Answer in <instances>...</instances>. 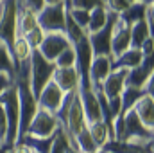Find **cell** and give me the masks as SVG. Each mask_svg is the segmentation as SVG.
Instances as JSON below:
<instances>
[{
    "label": "cell",
    "instance_id": "37",
    "mask_svg": "<svg viewBox=\"0 0 154 153\" xmlns=\"http://www.w3.org/2000/svg\"><path fill=\"white\" fill-rule=\"evenodd\" d=\"M13 85H14V77L7 72H0V96Z\"/></svg>",
    "mask_w": 154,
    "mask_h": 153
},
{
    "label": "cell",
    "instance_id": "30",
    "mask_svg": "<svg viewBox=\"0 0 154 153\" xmlns=\"http://www.w3.org/2000/svg\"><path fill=\"white\" fill-rule=\"evenodd\" d=\"M0 72H7L14 77V61L11 50L5 47L4 41H0Z\"/></svg>",
    "mask_w": 154,
    "mask_h": 153
},
{
    "label": "cell",
    "instance_id": "15",
    "mask_svg": "<svg viewBox=\"0 0 154 153\" xmlns=\"http://www.w3.org/2000/svg\"><path fill=\"white\" fill-rule=\"evenodd\" d=\"M134 114L138 115V119L142 121V124L147 128V130H152L154 132V96L149 94H143L138 103L134 105Z\"/></svg>",
    "mask_w": 154,
    "mask_h": 153
},
{
    "label": "cell",
    "instance_id": "40",
    "mask_svg": "<svg viewBox=\"0 0 154 153\" xmlns=\"http://www.w3.org/2000/svg\"><path fill=\"white\" fill-rule=\"evenodd\" d=\"M61 0H45V5H52V4H57Z\"/></svg>",
    "mask_w": 154,
    "mask_h": 153
},
{
    "label": "cell",
    "instance_id": "12",
    "mask_svg": "<svg viewBox=\"0 0 154 153\" xmlns=\"http://www.w3.org/2000/svg\"><path fill=\"white\" fill-rule=\"evenodd\" d=\"M131 47V27L124 24L120 18H116L111 33V58L120 56Z\"/></svg>",
    "mask_w": 154,
    "mask_h": 153
},
{
    "label": "cell",
    "instance_id": "34",
    "mask_svg": "<svg viewBox=\"0 0 154 153\" xmlns=\"http://www.w3.org/2000/svg\"><path fill=\"white\" fill-rule=\"evenodd\" d=\"M102 5V0H72L68 9H84V11H93L95 7Z\"/></svg>",
    "mask_w": 154,
    "mask_h": 153
},
{
    "label": "cell",
    "instance_id": "11",
    "mask_svg": "<svg viewBox=\"0 0 154 153\" xmlns=\"http://www.w3.org/2000/svg\"><path fill=\"white\" fill-rule=\"evenodd\" d=\"M154 77V65H152V58H143V61L136 67L127 70L125 76V86H133V88H142L147 85V81Z\"/></svg>",
    "mask_w": 154,
    "mask_h": 153
},
{
    "label": "cell",
    "instance_id": "46",
    "mask_svg": "<svg viewBox=\"0 0 154 153\" xmlns=\"http://www.w3.org/2000/svg\"><path fill=\"white\" fill-rule=\"evenodd\" d=\"M0 2H2V0H0Z\"/></svg>",
    "mask_w": 154,
    "mask_h": 153
},
{
    "label": "cell",
    "instance_id": "39",
    "mask_svg": "<svg viewBox=\"0 0 154 153\" xmlns=\"http://www.w3.org/2000/svg\"><path fill=\"white\" fill-rule=\"evenodd\" d=\"M66 153H81V151H79V148H72V146H68Z\"/></svg>",
    "mask_w": 154,
    "mask_h": 153
},
{
    "label": "cell",
    "instance_id": "45",
    "mask_svg": "<svg viewBox=\"0 0 154 153\" xmlns=\"http://www.w3.org/2000/svg\"><path fill=\"white\" fill-rule=\"evenodd\" d=\"M97 153H102V151H97Z\"/></svg>",
    "mask_w": 154,
    "mask_h": 153
},
{
    "label": "cell",
    "instance_id": "21",
    "mask_svg": "<svg viewBox=\"0 0 154 153\" xmlns=\"http://www.w3.org/2000/svg\"><path fill=\"white\" fill-rule=\"evenodd\" d=\"M108 15L109 13L106 11L104 5H99L93 11H90V20H88V27L84 29V33L86 34H93V33L100 31L106 25V22H108Z\"/></svg>",
    "mask_w": 154,
    "mask_h": 153
},
{
    "label": "cell",
    "instance_id": "13",
    "mask_svg": "<svg viewBox=\"0 0 154 153\" xmlns=\"http://www.w3.org/2000/svg\"><path fill=\"white\" fill-rule=\"evenodd\" d=\"M125 76H127V70L124 69H113L111 74L106 77L100 85V90L102 94L108 97V99H115L120 97V94L124 92L125 88Z\"/></svg>",
    "mask_w": 154,
    "mask_h": 153
},
{
    "label": "cell",
    "instance_id": "25",
    "mask_svg": "<svg viewBox=\"0 0 154 153\" xmlns=\"http://www.w3.org/2000/svg\"><path fill=\"white\" fill-rule=\"evenodd\" d=\"M149 36H152V31L149 29V25L145 24V20L131 25V47L133 49H140V45Z\"/></svg>",
    "mask_w": 154,
    "mask_h": 153
},
{
    "label": "cell",
    "instance_id": "29",
    "mask_svg": "<svg viewBox=\"0 0 154 153\" xmlns=\"http://www.w3.org/2000/svg\"><path fill=\"white\" fill-rule=\"evenodd\" d=\"M54 67L56 69H72L75 67V50H74V45L66 47L54 61Z\"/></svg>",
    "mask_w": 154,
    "mask_h": 153
},
{
    "label": "cell",
    "instance_id": "20",
    "mask_svg": "<svg viewBox=\"0 0 154 153\" xmlns=\"http://www.w3.org/2000/svg\"><path fill=\"white\" fill-rule=\"evenodd\" d=\"M145 9H147V5H143L142 2H136V4H131L124 13H120L118 18H120L124 24H127V25L131 27V25H134V24L145 20Z\"/></svg>",
    "mask_w": 154,
    "mask_h": 153
},
{
    "label": "cell",
    "instance_id": "43",
    "mask_svg": "<svg viewBox=\"0 0 154 153\" xmlns=\"http://www.w3.org/2000/svg\"><path fill=\"white\" fill-rule=\"evenodd\" d=\"M129 4H136V2H142V0H127Z\"/></svg>",
    "mask_w": 154,
    "mask_h": 153
},
{
    "label": "cell",
    "instance_id": "28",
    "mask_svg": "<svg viewBox=\"0 0 154 153\" xmlns=\"http://www.w3.org/2000/svg\"><path fill=\"white\" fill-rule=\"evenodd\" d=\"M65 36L68 38V41L72 43V45H75L79 43L81 40L86 36V33H84V29H81L79 25H77L75 22L70 18V15H68V11H66V20H65Z\"/></svg>",
    "mask_w": 154,
    "mask_h": 153
},
{
    "label": "cell",
    "instance_id": "10",
    "mask_svg": "<svg viewBox=\"0 0 154 153\" xmlns=\"http://www.w3.org/2000/svg\"><path fill=\"white\" fill-rule=\"evenodd\" d=\"M113 70V58L111 56H93L91 63H90V70H88V76H90V83L95 88H100L102 81L111 74Z\"/></svg>",
    "mask_w": 154,
    "mask_h": 153
},
{
    "label": "cell",
    "instance_id": "17",
    "mask_svg": "<svg viewBox=\"0 0 154 153\" xmlns=\"http://www.w3.org/2000/svg\"><path fill=\"white\" fill-rule=\"evenodd\" d=\"M34 27H38L36 13H32L31 9H25V7H18V18H16V33H18V36H25Z\"/></svg>",
    "mask_w": 154,
    "mask_h": 153
},
{
    "label": "cell",
    "instance_id": "18",
    "mask_svg": "<svg viewBox=\"0 0 154 153\" xmlns=\"http://www.w3.org/2000/svg\"><path fill=\"white\" fill-rule=\"evenodd\" d=\"M149 144V142H147ZM145 144V146H147ZM145 146L142 144H134V142H127V141H108L104 146H102V153H143Z\"/></svg>",
    "mask_w": 154,
    "mask_h": 153
},
{
    "label": "cell",
    "instance_id": "31",
    "mask_svg": "<svg viewBox=\"0 0 154 153\" xmlns=\"http://www.w3.org/2000/svg\"><path fill=\"white\" fill-rule=\"evenodd\" d=\"M22 38L27 41V45L32 49V50H38L39 45L43 43V40H45V33L39 29V27H34L31 33H27L25 36H22Z\"/></svg>",
    "mask_w": 154,
    "mask_h": 153
},
{
    "label": "cell",
    "instance_id": "4",
    "mask_svg": "<svg viewBox=\"0 0 154 153\" xmlns=\"http://www.w3.org/2000/svg\"><path fill=\"white\" fill-rule=\"evenodd\" d=\"M54 69L56 67L52 61H47L38 50H32V56H31V90H32L34 97H38L43 86L48 81H52Z\"/></svg>",
    "mask_w": 154,
    "mask_h": 153
},
{
    "label": "cell",
    "instance_id": "38",
    "mask_svg": "<svg viewBox=\"0 0 154 153\" xmlns=\"http://www.w3.org/2000/svg\"><path fill=\"white\" fill-rule=\"evenodd\" d=\"M11 150H13V153H34L31 148H29V146H25L23 142H16Z\"/></svg>",
    "mask_w": 154,
    "mask_h": 153
},
{
    "label": "cell",
    "instance_id": "23",
    "mask_svg": "<svg viewBox=\"0 0 154 153\" xmlns=\"http://www.w3.org/2000/svg\"><path fill=\"white\" fill-rule=\"evenodd\" d=\"M68 146L72 148H77V144L74 142V139L66 133V130L59 124L56 135H54V142H52V148H50V153H66Z\"/></svg>",
    "mask_w": 154,
    "mask_h": 153
},
{
    "label": "cell",
    "instance_id": "32",
    "mask_svg": "<svg viewBox=\"0 0 154 153\" xmlns=\"http://www.w3.org/2000/svg\"><path fill=\"white\" fill-rule=\"evenodd\" d=\"M70 18L75 22L81 29H86L88 27V20H90V11H84V9H66Z\"/></svg>",
    "mask_w": 154,
    "mask_h": 153
},
{
    "label": "cell",
    "instance_id": "22",
    "mask_svg": "<svg viewBox=\"0 0 154 153\" xmlns=\"http://www.w3.org/2000/svg\"><path fill=\"white\" fill-rule=\"evenodd\" d=\"M145 92L142 90V88H133V86H125L124 88V92L120 94V117L125 114V112H129V110H133L134 108V105L138 103V99L143 96Z\"/></svg>",
    "mask_w": 154,
    "mask_h": 153
},
{
    "label": "cell",
    "instance_id": "36",
    "mask_svg": "<svg viewBox=\"0 0 154 153\" xmlns=\"http://www.w3.org/2000/svg\"><path fill=\"white\" fill-rule=\"evenodd\" d=\"M140 52L143 58H152V52H154V36H149L142 45H140Z\"/></svg>",
    "mask_w": 154,
    "mask_h": 153
},
{
    "label": "cell",
    "instance_id": "19",
    "mask_svg": "<svg viewBox=\"0 0 154 153\" xmlns=\"http://www.w3.org/2000/svg\"><path fill=\"white\" fill-rule=\"evenodd\" d=\"M56 135V133H54ZM54 135L52 137H32V135H22L18 142H23L25 146H29L34 153H50L52 142H54Z\"/></svg>",
    "mask_w": 154,
    "mask_h": 153
},
{
    "label": "cell",
    "instance_id": "7",
    "mask_svg": "<svg viewBox=\"0 0 154 153\" xmlns=\"http://www.w3.org/2000/svg\"><path fill=\"white\" fill-rule=\"evenodd\" d=\"M72 43L68 41V38L65 36V33H48V34H45V40H43V43L39 45L38 52L47 60V61H56V58L66 49V47H70Z\"/></svg>",
    "mask_w": 154,
    "mask_h": 153
},
{
    "label": "cell",
    "instance_id": "27",
    "mask_svg": "<svg viewBox=\"0 0 154 153\" xmlns=\"http://www.w3.org/2000/svg\"><path fill=\"white\" fill-rule=\"evenodd\" d=\"M13 61H14V65L16 63H22V61H27V60H31V56H32V49L27 45V41L22 38V36H16L14 40V45H13Z\"/></svg>",
    "mask_w": 154,
    "mask_h": 153
},
{
    "label": "cell",
    "instance_id": "41",
    "mask_svg": "<svg viewBox=\"0 0 154 153\" xmlns=\"http://www.w3.org/2000/svg\"><path fill=\"white\" fill-rule=\"evenodd\" d=\"M143 5H154V0H142Z\"/></svg>",
    "mask_w": 154,
    "mask_h": 153
},
{
    "label": "cell",
    "instance_id": "2",
    "mask_svg": "<svg viewBox=\"0 0 154 153\" xmlns=\"http://www.w3.org/2000/svg\"><path fill=\"white\" fill-rule=\"evenodd\" d=\"M122 128H124L122 137L118 141H127V142H134V144H142V146L154 141V132L147 130L142 124V121L134 114V110H129L122 115Z\"/></svg>",
    "mask_w": 154,
    "mask_h": 153
},
{
    "label": "cell",
    "instance_id": "26",
    "mask_svg": "<svg viewBox=\"0 0 154 153\" xmlns=\"http://www.w3.org/2000/svg\"><path fill=\"white\" fill-rule=\"evenodd\" d=\"M74 142L77 144V148H79L81 153H97V151H100V150L95 146V142H93V139H91V135H90L88 124L74 137Z\"/></svg>",
    "mask_w": 154,
    "mask_h": 153
},
{
    "label": "cell",
    "instance_id": "16",
    "mask_svg": "<svg viewBox=\"0 0 154 153\" xmlns=\"http://www.w3.org/2000/svg\"><path fill=\"white\" fill-rule=\"evenodd\" d=\"M142 61H143V56H142L140 49H133V47H129L125 52H122L120 56L113 58V69L131 70V69H136Z\"/></svg>",
    "mask_w": 154,
    "mask_h": 153
},
{
    "label": "cell",
    "instance_id": "8",
    "mask_svg": "<svg viewBox=\"0 0 154 153\" xmlns=\"http://www.w3.org/2000/svg\"><path fill=\"white\" fill-rule=\"evenodd\" d=\"M86 124L88 122H86V117H84V112H82V105H81V99H79V92H75V96H74V99L70 103V108L66 112V119H65L63 128L74 139Z\"/></svg>",
    "mask_w": 154,
    "mask_h": 153
},
{
    "label": "cell",
    "instance_id": "14",
    "mask_svg": "<svg viewBox=\"0 0 154 153\" xmlns=\"http://www.w3.org/2000/svg\"><path fill=\"white\" fill-rule=\"evenodd\" d=\"M79 72H77L75 67L72 69H54V74H52V81L66 94V92H74L79 86Z\"/></svg>",
    "mask_w": 154,
    "mask_h": 153
},
{
    "label": "cell",
    "instance_id": "33",
    "mask_svg": "<svg viewBox=\"0 0 154 153\" xmlns=\"http://www.w3.org/2000/svg\"><path fill=\"white\" fill-rule=\"evenodd\" d=\"M102 5L106 7L108 13H113V15H120L124 13L131 4L127 0H102Z\"/></svg>",
    "mask_w": 154,
    "mask_h": 153
},
{
    "label": "cell",
    "instance_id": "44",
    "mask_svg": "<svg viewBox=\"0 0 154 153\" xmlns=\"http://www.w3.org/2000/svg\"><path fill=\"white\" fill-rule=\"evenodd\" d=\"M4 153H13V150H5Z\"/></svg>",
    "mask_w": 154,
    "mask_h": 153
},
{
    "label": "cell",
    "instance_id": "5",
    "mask_svg": "<svg viewBox=\"0 0 154 153\" xmlns=\"http://www.w3.org/2000/svg\"><path fill=\"white\" fill-rule=\"evenodd\" d=\"M116 18H118V15L109 13L108 22L100 31H97L93 34H86L90 47L93 50V56H111V33H113V25H115Z\"/></svg>",
    "mask_w": 154,
    "mask_h": 153
},
{
    "label": "cell",
    "instance_id": "42",
    "mask_svg": "<svg viewBox=\"0 0 154 153\" xmlns=\"http://www.w3.org/2000/svg\"><path fill=\"white\" fill-rule=\"evenodd\" d=\"M61 2H63V4L66 5V9H68V7H70V2H72V0H61Z\"/></svg>",
    "mask_w": 154,
    "mask_h": 153
},
{
    "label": "cell",
    "instance_id": "35",
    "mask_svg": "<svg viewBox=\"0 0 154 153\" xmlns=\"http://www.w3.org/2000/svg\"><path fill=\"white\" fill-rule=\"evenodd\" d=\"M20 7H25V9H31L32 13H39L43 7H45V0H22Z\"/></svg>",
    "mask_w": 154,
    "mask_h": 153
},
{
    "label": "cell",
    "instance_id": "3",
    "mask_svg": "<svg viewBox=\"0 0 154 153\" xmlns=\"http://www.w3.org/2000/svg\"><path fill=\"white\" fill-rule=\"evenodd\" d=\"M38 27L45 33H65V20H66V5L63 2L45 5L39 13H36Z\"/></svg>",
    "mask_w": 154,
    "mask_h": 153
},
{
    "label": "cell",
    "instance_id": "1",
    "mask_svg": "<svg viewBox=\"0 0 154 153\" xmlns=\"http://www.w3.org/2000/svg\"><path fill=\"white\" fill-rule=\"evenodd\" d=\"M0 103L4 106V114H5V119H7L5 150H11L18 142V128H20V105H18V90H16V85L9 86L0 96Z\"/></svg>",
    "mask_w": 154,
    "mask_h": 153
},
{
    "label": "cell",
    "instance_id": "24",
    "mask_svg": "<svg viewBox=\"0 0 154 153\" xmlns=\"http://www.w3.org/2000/svg\"><path fill=\"white\" fill-rule=\"evenodd\" d=\"M88 130H90V135H91L95 146H97L99 150H102V146L109 141V130H108L106 122H104V121L91 122V124H88Z\"/></svg>",
    "mask_w": 154,
    "mask_h": 153
},
{
    "label": "cell",
    "instance_id": "9",
    "mask_svg": "<svg viewBox=\"0 0 154 153\" xmlns=\"http://www.w3.org/2000/svg\"><path fill=\"white\" fill-rule=\"evenodd\" d=\"M63 97H65V92H63L54 81H48V83L43 86V90L39 92V96L36 97V101H38V106L41 110H47V112H50V114H56V112L59 110V106H61Z\"/></svg>",
    "mask_w": 154,
    "mask_h": 153
},
{
    "label": "cell",
    "instance_id": "6",
    "mask_svg": "<svg viewBox=\"0 0 154 153\" xmlns=\"http://www.w3.org/2000/svg\"><path fill=\"white\" fill-rule=\"evenodd\" d=\"M57 128H59V122H57L56 115L38 108V112L34 115V119L31 121L25 133L32 135V137H52L57 132Z\"/></svg>",
    "mask_w": 154,
    "mask_h": 153
}]
</instances>
